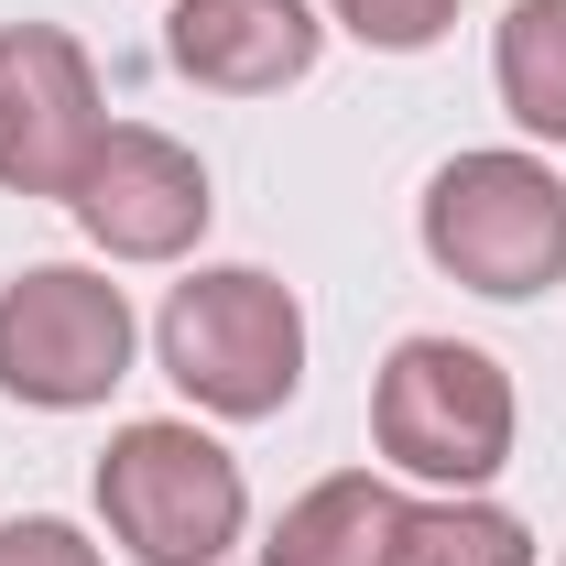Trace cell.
Here are the masks:
<instances>
[{"label":"cell","instance_id":"obj_10","mask_svg":"<svg viewBox=\"0 0 566 566\" xmlns=\"http://www.w3.org/2000/svg\"><path fill=\"white\" fill-rule=\"evenodd\" d=\"M491 76H501V109H512L523 132L566 142V0H512V11H501Z\"/></svg>","mask_w":566,"mask_h":566},{"label":"cell","instance_id":"obj_12","mask_svg":"<svg viewBox=\"0 0 566 566\" xmlns=\"http://www.w3.org/2000/svg\"><path fill=\"white\" fill-rule=\"evenodd\" d=\"M338 22H349L359 44H381V55H424L447 22H458V0H327Z\"/></svg>","mask_w":566,"mask_h":566},{"label":"cell","instance_id":"obj_1","mask_svg":"<svg viewBox=\"0 0 566 566\" xmlns=\"http://www.w3.org/2000/svg\"><path fill=\"white\" fill-rule=\"evenodd\" d=\"M153 338H164V370L229 424L283 415L294 381H305V305L273 273H251V262H218V273L175 283Z\"/></svg>","mask_w":566,"mask_h":566},{"label":"cell","instance_id":"obj_11","mask_svg":"<svg viewBox=\"0 0 566 566\" xmlns=\"http://www.w3.org/2000/svg\"><path fill=\"white\" fill-rule=\"evenodd\" d=\"M392 566H534V534L501 512V501H403V534H392Z\"/></svg>","mask_w":566,"mask_h":566},{"label":"cell","instance_id":"obj_6","mask_svg":"<svg viewBox=\"0 0 566 566\" xmlns=\"http://www.w3.org/2000/svg\"><path fill=\"white\" fill-rule=\"evenodd\" d=\"M98 142H109L98 66L76 55V33L11 22L0 33V186L11 197H76V175H87Z\"/></svg>","mask_w":566,"mask_h":566},{"label":"cell","instance_id":"obj_8","mask_svg":"<svg viewBox=\"0 0 566 566\" xmlns=\"http://www.w3.org/2000/svg\"><path fill=\"white\" fill-rule=\"evenodd\" d=\"M316 44H327V22H316L305 0H175V22H164L175 76H197L218 98L294 87V76L316 66Z\"/></svg>","mask_w":566,"mask_h":566},{"label":"cell","instance_id":"obj_13","mask_svg":"<svg viewBox=\"0 0 566 566\" xmlns=\"http://www.w3.org/2000/svg\"><path fill=\"white\" fill-rule=\"evenodd\" d=\"M0 566H98V545L76 523H55V512H11L0 523Z\"/></svg>","mask_w":566,"mask_h":566},{"label":"cell","instance_id":"obj_5","mask_svg":"<svg viewBox=\"0 0 566 566\" xmlns=\"http://www.w3.org/2000/svg\"><path fill=\"white\" fill-rule=\"evenodd\" d=\"M132 370V305L120 283L76 273V262H33L0 283V392L33 415H76L109 403Z\"/></svg>","mask_w":566,"mask_h":566},{"label":"cell","instance_id":"obj_2","mask_svg":"<svg viewBox=\"0 0 566 566\" xmlns=\"http://www.w3.org/2000/svg\"><path fill=\"white\" fill-rule=\"evenodd\" d=\"M424 262L491 305H523L566 273V186L534 153H458L424 186Z\"/></svg>","mask_w":566,"mask_h":566},{"label":"cell","instance_id":"obj_4","mask_svg":"<svg viewBox=\"0 0 566 566\" xmlns=\"http://www.w3.org/2000/svg\"><path fill=\"white\" fill-rule=\"evenodd\" d=\"M98 512H109V534L132 545L142 566H218L240 545V458L197 436V424H120L109 436V458H98Z\"/></svg>","mask_w":566,"mask_h":566},{"label":"cell","instance_id":"obj_9","mask_svg":"<svg viewBox=\"0 0 566 566\" xmlns=\"http://www.w3.org/2000/svg\"><path fill=\"white\" fill-rule=\"evenodd\" d=\"M392 534H403V491L370 469H338L273 523L262 566H392Z\"/></svg>","mask_w":566,"mask_h":566},{"label":"cell","instance_id":"obj_7","mask_svg":"<svg viewBox=\"0 0 566 566\" xmlns=\"http://www.w3.org/2000/svg\"><path fill=\"white\" fill-rule=\"evenodd\" d=\"M76 229L109 251V262H175V251H197V229H208V164L186 153V142L164 132H120L87 153V175H76Z\"/></svg>","mask_w":566,"mask_h":566},{"label":"cell","instance_id":"obj_3","mask_svg":"<svg viewBox=\"0 0 566 566\" xmlns=\"http://www.w3.org/2000/svg\"><path fill=\"white\" fill-rule=\"evenodd\" d=\"M370 447L436 491H480L512 458V370L469 338H403L370 381Z\"/></svg>","mask_w":566,"mask_h":566}]
</instances>
